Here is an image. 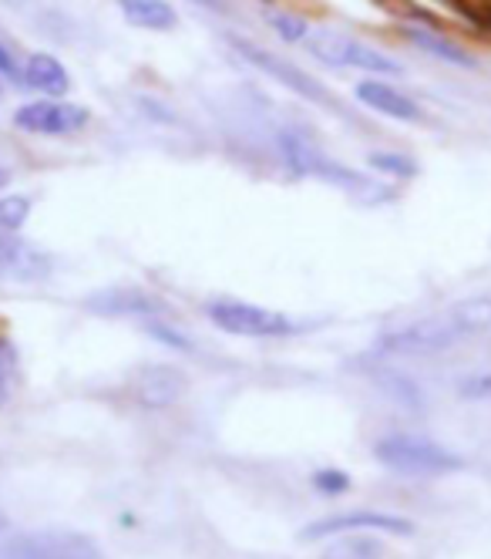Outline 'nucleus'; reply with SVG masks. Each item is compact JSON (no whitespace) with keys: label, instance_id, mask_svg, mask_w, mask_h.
<instances>
[{"label":"nucleus","instance_id":"obj_1","mask_svg":"<svg viewBox=\"0 0 491 559\" xmlns=\"http://www.w3.org/2000/svg\"><path fill=\"white\" fill-rule=\"evenodd\" d=\"M488 328H491V300L481 297V300H465L411 328L391 331L387 337H381V347L394 354H438L444 347L458 344L462 337L481 334Z\"/></svg>","mask_w":491,"mask_h":559},{"label":"nucleus","instance_id":"obj_2","mask_svg":"<svg viewBox=\"0 0 491 559\" xmlns=\"http://www.w3.org/2000/svg\"><path fill=\"white\" fill-rule=\"evenodd\" d=\"M279 155L283 163L290 166L297 176H307V179H320V182H331V186H340L354 195H367V199H387L391 189L378 186L374 179H367L360 173H354L350 166L337 163V158L323 155L313 142H307L300 132H283L279 135Z\"/></svg>","mask_w":491,"mask_h":559},{"label":"nucleus","instance_id":"obj_3","mask_svg":"<svg viewBox=\"0 0 491 559\" xmlns=\"http://www.w3.org/2000/svg\"><path fill=\"white\" fill-rule=\"evenodd\" d=\"M374 455L381 465L400 475H447L462 468V459L455 452L421 435H387L374 445Z\"/></svg>","mask_w":491,"mask_h":559},{"label":"nucleus","instance_id":"obj_4","mask_svg":"<svg viewBox=\"0 0 491 559\" xmlns=\"http://www.w3.org/2000/svg\"><path fill=\"white\" fill-rule=\"evenodd\" d=\"M206 317L226 334L232 337H290L297 334V321H290L286 313L242 304V300H209Z\"/></svg>","mask_w":491,"mask_h":559},{"label":"nucleus","instance_id":"obj_5","mask_svg":"<svg viewBox=\"0 0 491 559\" xmlns=\"http://www.w3.org/2000/svg\"><path fill=\"white\" fill-rule=\"evenodd\" d=\"M226 45H229L242 61H250V64L260 68L263 74L276 78V82H279L283 88L297 92L300 98L316 102V105H334V98L326 95V88L316 82L313 74H307L300 64L286 61V58H279V55H273V51H266V48H260V45H253V41H242V37H236V34H226Z\"/></svg>","mask_w":491,"mask_h":559},{"label":"nucleus","instance_id":"obj_6","mask_svg":"<svg viewBox=\"0 0 491 559\" xmlns=\"http://www.w3.org/2000/svg\"><path fill=\"white\" fill-rule=\"evenodd\" d=\"M307 48L313 58L334 64V68H360V71H371V74H404V68L394 58L354 41V37H344L337 31L307 34Z\"/></svg>","mask_w":491,"mask_h":559},{"label":"nucleus","instance_id":"obj_7","mask_svg":"<svg viewBox=\"0 0 491 559\" xmlns=\"http://www.w3.org/2000/svg\"><path fill=\"white\" fill-rule=\"evenodd\" d=\"M92 111L64 98H40L14 111V129L27 135H74L88 126Z\"/></svg>","mask_w":491,"mask_h":559},{"label":"nucleus","instance_id":"obj_8","mask_svg":"<svg viewBox=\"0 0 491 559\" xmlns=\"http://www.w3.org/2000/svg\"><path fill=\"white\" fill-rule=\"evenodd\" d=\"M189 388V378L176 365H142L129 378V391L145 412H166L176 402H182V394Z\"/></svg>","mask_w":491,"mask_h":559},{"label":"nucleus","instance_id":"obj_9","mask_svg":"<svg viewBox=\"0 0 491 559\" xmlns=\"http://www.w3.org/2000/svg\"><path fill=\"white\" fill-rule=\"evenodd\" d=\"M0 559H95V549L74 533H27L4 543Z\"/></svg>","mask_w":491,"mask_h":559},{"label":"nucleus","instance_id":"obj_10","mask_svg":"<svg viewBox=\"0 0 491 559\" xmlns=\"http://www.w3.org/2000/svg\"><path fill=\"white\" fill-rule=\"evenodd\" d=\"M357 530H378V533H391V536H411L415 526L400 515H387V512H344V515H326L310 523L300 536L307 543L313 539H326V536H340V533H357Z\"/></svg>","mask_w":491,"mask_h":559},{"label":"nucleus","instance_id":"obj_11","mask_svg":"<svg viewBox=\"0 0 491 559\" xmlns=\"http://www.w3.org/2000/svg\"><path fill=\"white\" fill-rule=\"evenodd\" d=\"M81 304H85L88 313H98V317H152V313H161V300L139 290V287H101V290H92Z\"/></svg>","mask_w":491,"mask_h":559},{"label":"nucleus","instance_id":"obj_12","mask_svg":"<svg viewBox=\"0 0 491 559\" xmlns=\"http://www.w3.org/2000/svg\"><path fill=\"white\" fill-rule=\"evenodd\" d=\"M354 95H357L360 105H367V108L378 111V115L397 118V122H424L421 105L411 95H404L400 88L387 85V82H360L354 88Z\"/></svg>","mask_w":491,"mask_h":559},{"label":"nucleus","instance_id":"obj_13","mask_svg":"<svg viewBox=\"0 0 491 559\" xmlns=\"http://www.w3.org/2000/svg\"><path fill=\"white\" fill-rule=\"evenodd\" d=\"M21 82L31 92H40V95H48V98H64L71 92V74H68V68L55 55H45V51H37V55H31L24 61Z\"/></svg>","mask_w":491,"mask_h":559},{"label":"nucleus","instance_id":"obj_14","mask_svg":"<svg viewBox=\"0 0 491 559\" xmlns=\"http://www.w3.org/2000/svg\"><path fill=\"white\" fill-rule=\"evenodd\" d=\"M115 8L139 31H176L179 27V14L169 0H115Z\"/></svg>","mask_w":491,"mask_h":559},{"label":"nucleus","instance_id":"obj_15","mask_svg":"<svg viewBox=\"0 0 491 559\" xmlns=\"http://www.w3.org/2000/svg\"><path fill=\"white\" fill-rule=\"evenodd\" d=\"M51 260L24 243H0V273H11L17 280H40L48 273Z\"/></svg>","mask_w":491,"mask_h":559},{"label":"nucleus","instance_id":"obj_16","mask_svg":"<svg viewBox=\"0 0 491 559\" xmlns=\"http://www.w3.org/2000/svg\"><path fill=\"white\" fill-rule=\"evenodd\" d=\"M407 41H411L415 48H421L424 55L438 58V61H447V64H462V68H475V58L455 45V41H447V37L441 34H431V31H421V27H411L407 31Z\"/></svg>","mask_w":491,"mask_h":559},{"label":"nucleus","instance_id":"obj_17","mask_svg":"<svg viewBox=\"0 0 491 559\" xmlns=\"http://www.w3.org/2000/svg\"><path fill=\"white\" fill-rule=\"evenodd\" d=\"M367 163H371V169L381 176H394V179H415L418 176V163L400 155V152H371L367 155Z\"/></svg>","mask_w":491,"mask_h":559},{"label":"nucleus","instance_id":"obj_18","mask_svg":"<svg viewBox=\"0 0 491 559\" xmlns=\"http://www.w3.org/2000/svg\"><path fill=\"white\" fill-rule=\"evenodd\" d=\"M263 17H266V24L283 37L286 45H300V41H307L310 27H307L303 17H297V14H290V11H266Z\"/></svg>","mask_w":491,"mask_h":559},{"label":"nucleus","instance_id":"obj_19","mask_svg":"<svg viewBox=\"0 0 491 559\" xmlns=\"http://www.w3.org/2000/svg\"><path fill=\"white\" fill-rule=\"evenodd\" d=\"M31 216V195H4L0 199V233H17Z\"/></svg>","mask_w":491,"mask_h":559},{"label":"nucleus","instance_id":"obj_20","mask_svg":"<svg viewBox=\"0 0 491 559\" xmlns=\"http://www.w3.org/2000/svg\"><path fill=\"white\" fill-rule=\"evenodd\" d=\"M14 378H17V350L0 337V405L11 397Z\"/></svg>","mask_w":491,"mask_h":559},{"label":"nucleus","instance_id":"obj_21","mask_svg":"<svg viewBox=\"0 0 491 559\" xmlns=\"http://www.w3.org/2000/svg\"><path fill=\"white\" fill-rule=\"evenodd\" d=\"M313 489L323 496H344L350 489V475L340 468H320L313 472Z\"/></svg>","mask_w":491,"mask_h":559},{"label":"nucleus","instance_id":"obj_22","mask_svg":"<svg viewBox=\"0 0 491 559\" xmlns=\"http://www.w3.org/2000/svg\"><path fill=\"white\" fill-rule=\"evenodd\" d=\"M145 334H148V337H155V341H161V344L176 347V350H189V347H192V341H189V337H182L176 328L158 324V321H148V324H145Z\"/></svg>","mask_w":491,"mask_h":559},{"label":"nucleus","instance_id":"obj_23","mask_svg":"<svg viewBox=\"0 0 491 559\" xmlns=\"http://www.w3.org/2000/svg\"><path fill=\"white\" fill-rule=\"evenodd\" d=\"M0 78H4V82H21V64L4 41H0Z\"/></svg>","mask_w":491,"mask_h":559},{"label":"nucleus","instance_id":"obj_24","mask_svg":"<svg viewBox=\"0 0 491 559\" xmlns=\"http://www.w3.org/2000/svg\"><path fill=\"white\" fill-rule=\"evenodd\" d=\"M142 108H148L152 115V122H158V126H179V118H176V111H169V108H161L158 102H152V98H142Z\"/></svg>","mask_w":491,"mask_h":559},{"label":"nucleus","instance_id":"obj_25","mask_svg":"<svg viewBox=\"0 0 491 559\" xmlns=\"http://www.w3.org/2000/svg\"><path fill=\"white\" fill-rule=\"evenodd\" d=\"M192 4L206 8V11H226V4H223V0H192Z\"/></svg>","mask_w":491,"mask_h":559},{"label":"nucleus","instance_id":"obj_26","mask_svg":"<svg viewBox=\"0 0 491 559\" xmlns=\"http://www.w3.org/2000/svg\"><path fill=\"white\" fill-rule=\"evenodd\" d=\"M4 8H14V11H21V8H27V0H0Z\"/></svg>","mask_w":491,"mask_h":559},{"label":"nucleus","instance_id":"obj_27","mask_svg":"<svg viewBox=\"0 0 491 559\" xmlns=\"http://www.w3.org/2000/svg\"><path fill=\"white\" fill-rule=\"evenodd\" d=\"M11 182V176H8V169H0V189H4Z\"/></svg>","mask_w":491,"mask_h":559},{"label":"nucleus","instance_id":"obj_28","mask_svg":"<svg viewBox=\"0 0 491 559\" xmlns=\"http://www.w3.org/2000/svg\"><path fill=\"white\" fill-rule=\"evenodd\" d=\"M0 95H4V78H0Z\"/></svg>","mask_w":491,"mask_h":559},{"label":"nucleus","instance_id":"obj_29","mask_svg":"<svg viewBox=\"0 0 491 559\" xmlns=\"http://www.w3.org/2000/svg\"><path fill=\"white\" fill-rule=\"evenodd\" d=\"M95 559H98V556H95Z\"/></svg>","mask_w":491,"mask_h":559}]
</instances>
